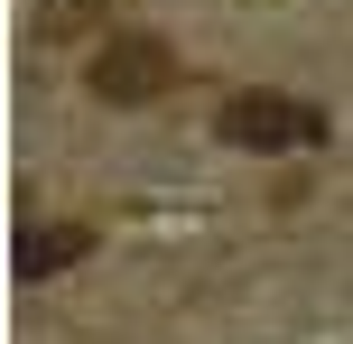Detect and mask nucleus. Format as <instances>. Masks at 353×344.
<instances>
[{
  "instance_id": "obj_3",
  "label": "nucleus",
  "mask_w": 353,
  "mask_h": 344,
  "mask_svg": "<svg viewBox=\"0 0 353 344\" xmlns=\"http://www.w3.org/2000/svg\"><path fill=\"white\" fill-rule=\"evenodd\" d=\"M74 252H84V233H74V223H47L37 242H19V270H28V279H47V270H65Z\"/></svg>"
},
{
  "instance_id": "obj_1",
  "label": "nucleus",
  "mask_w": 353,
  "mask_h": 344,
  "mask_svg": "<svg viewBox=\"0 0 353 344\" xmlns=\"http://www.w3.org/2000/svg\"><path fill=\"white\" fill-rule=\"evenodd\" d=\"M214 130H223L232 149H316L325 112L298 103V93H232V103L214 112Z\"/></svg>"
},
{
  "instance_id": "obj_2",
  "label": "nucleus",
  "mask_w": 353,
  "mask_h": 344,
  "mask_svg": "<svg viewBox=\"0 0 353 344\" xmlns=\"http://www.w3.org/2000/svg\"><path fill=\"white\" fill-rule=\"evenodd\" d=\"M168 84H176L168 37H103V56H93V93L103 103H159Z\"/></svg>"
}]
</instances>
